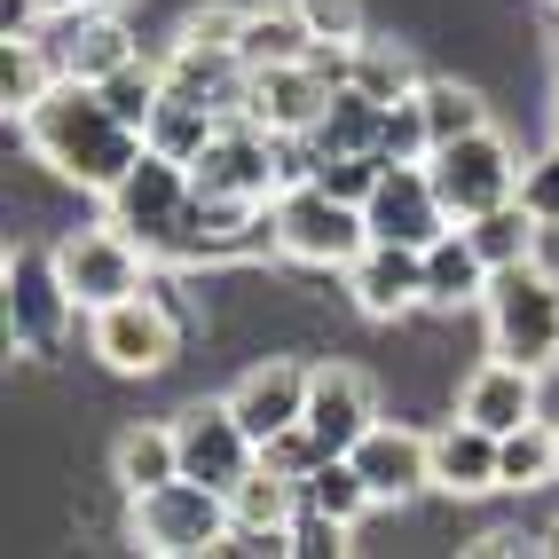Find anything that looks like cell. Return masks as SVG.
<instances>
[{
  "instance_id": "14",
  "label": "cell",
  "mask_w": 559,
  "mask_h": 559,
  "mask_svg": "<svg viewBox=\"0 0 559 559\" xmlns=\"http://www.w3.org/2000/svg\"><path fill=\"white\" fill-rule=\"evenodd\" d=\"M340 276H347L355 308H362L370 323H402L409 308H426V252H418V245H386V237H370Z\"/></svg>"
},
{
  "instance_id": "37",
  "label": "cell",
  "mask_w": 559,
  "mask_h": 559,
  "mask_svg": "<svg viewBox=\"0 0 559 559\" xmlns=\"http://www.w3.org/2000/svg\"><path fill=\"white\" fill-rule=\"evenodd\" d=\"M347 536H355V520H340V512H316V504L292 512V559H340Z\"/></svg>"
},
{
  "instance_id": "24",
  "label": "cell",
  "mask_w": 559,
  "mask_h": 559,
  "mask_svg": "<svg viewBox=\"0 0 559 559\" xmlns=\"http://www.w3.org/2000/svg\"><path fill=\"white\" fill-rule=\"evenodd\" d=\"M379 134H386V103L362 95V87L347 80V87H331L323 119H316V134H308V151H316V158H347V151H379ZM379 158H386V151H379Z\"/></svg>"
},
{
  "instance_id": "10",
  "label": "cell",
  "mask_w": 559,
  "mask_h": 559,
  "mask_svg": "<svg viewBox=\"0 0 559 559\" xmlns=\"http://www.w3.org/2000/svg\"><path fill=\"white\" fill-rule=\"evenodd\" d=\"M362 221H370V237L418 245V252H426L441 229H457L450 205H441V190H433V166H426V158H386V174H379V190H370Z\"/></svg>"
},
{
  "instance_id": "42",
  "label": "cell",
  "mask_w": 559,
  "mask_h": 559,
  "mask_svg": "<svg viewBox=\"0 0 559 559\" xmlns=\"http://www.w3.org/2000/svg\"><path fill=\"white\" fill-rule=\"evenodd\" d=\"M536 551H551V559H559V520H551V528L536 536Z\"/></svg>"
},
{
  "instance_id": "3",
  "label": "cell",
  "mask_w": 559,
  "mask_h": 559,
  "mask_svg": "<svg viewBox=\"0 0 559 559\" xmlns=\"http://www.w3.org/2000/svg\"><path fill=\"white\" fill-rule=\"evenodd\" d=\"M480 323H489V355H512L528 370H559V276L544 260L497 269L489 300H480Z\"/></svg>"
},
{
  "instance_id": "39",
  "label": "cell",
  "mask_w": 559,
  "mask_h": 559,
  "mask_svg": "<svg viewBox=\"0 0 559 559\" xmlns=\"http://www.w3.org/2000/svg\"><path fill=\"white\" fill-rule=\"evenodd\" d=\"M323 457H331V450H323V441H316L308 426H292V433H276L269 450H260V465H276L284 480H308V473H316Z\"/></svg>"
},
{
  "instance_id": "16",
  "label": "cell",
  "mask_w": 559,
  "mask_h": 559,
  "mask_svg": "<svg viewBox=\"0 0 559 559\" xmlns=\"http://www.w3.org/2000/svg\"><path fill=\"white\" fill-rule=\"evenodd\" d=\"M300 426L323 441L331 457H347L355 441L379 426V394H370V379H362L355 362H316L308 370V418Z\"/></svg>"
},
{
  "instance_id": "28",
  "label": "cell",
  "mask_w": 559,
  "mask_h": 559,
  "mask_svg": "<svg viewBox=\"0 0 559 559\" xmlns=\"http://www.w3.org/2000/svg\"><path fill=\"white\" fill-rule=\"evenodd\" d=\"M142 134H151V151L198 166L205 142L221 134V110H205V103H190V95H158V110H151V127H142Z\"/></svg>"
},
{
  "instance_id": "13",
  "label": "cell",
  "mask_w": 559,
  "mask_h": 559,
  "mask_svg": "<svg viewBox=\"0 0 559 559\" xmlns=\"http://www.w3.org/2000/svg\"><path fill=\"white\" fill-rule=\"evenodd\" d=\"M252 237H269V245H276L269 205H245V198H205V190H198L158 269H198V260H229V252H245Z\"/></svg>"
},
{
  "instance_id": "4",
  "label": "cell",
  "mask_w": 559,
  "mask_h": 559,
  "mask_svg": "<svg viewBox=\"0 0 559 559\" xmlns=\"http://www.w3.org/2000/svg\"><path fill=\"white\" fill-rule=\"evenodd\" d=\"M269 221H276V252L300 260V269H347V260L370 245L362 205L331 198L323 181H284L276 205H269Z\"/></svg>"
},
{
  "instance_id": "20",
  "label": "cell",
  "mask_w": 559,
  "mask_h": 559,
  "mask_svg": "<svg viewBox=\"0 0 559 559\" xmlns=\"http://www.w3.org/2000/svg\"><path fill=\"white\" fill-rule=\"evenodd\" d=\"M536 379H544V370L512 362V355H489V362H480L473 379H465V394H457V418L489 426V433L528 426V418H536Z\"/></svg>"
},
{
  "instance_id": "7",
  "label": "cell",
  "mask_w": 559,
  "mask_h": 559,
  "mask_svg": "<svg viewBox=\"0 0 559 559\" xmlns=\"http://www.w3.org/2000/svg\"><path fill=\"white\" fill-rule=\"evenodd\" d=\"M56 269L71 284V300H80V316H95V308H110V300H127V292L151 284V252L103 213V221H87V229H71L56 245Z\"/></svg>"
},
{
  "instance_id": "1",
  "label": "cell",
  "mask_w": 559,
  "mask_h": 559,
  "mask_svg": "<svg viewBox=\"0 0 559 559\" xmlns=\"http://www.w3.org/2000/svg\"><path fill=\"white\" fill-rule=\"evenodd\" d=\"M16 127H24V151L40 158L48 174L80 181V190H95V198H103V190H110V181H119L142 151H151V134L127 127L95 80H56V87L32 103Z\"/></svg>"
},
{
  "instance_id": "22",
  "label": "cell",
  "mask_w": 559,
  "mask_h": 559,
  "mask_svg": "<svg viewBox=\"0 0 559 559\" xmlns=\"http://www.w3.org/2000/svg\"><path fill=\"white\" fill-rule=\"evenodd\" d=\"M489 276H497V269H489L480 245L465 237V221L426 245V308H441V316H450V308H480V300H489Z\"/></svg>"
},
{
  "instance_id": "40",
  "label": "cell",
  "mask_w": 559,
  "mask_h": 559,
  "mask_svg": "<svg viewBox=\"0 0 559 559\" xmlns=\"http://www.w3.org/2000/svg\"><path fill=\"white\" fill-rule=\"evenodd\" d=\"M237 24H245V9H198V16H181L174 40L181 48H237Z\"/></svg>"
},
{
  "instance_id": "26",
  "label": "cell",
  "mask_w": 559,
  "mask_h": 559,
  "mask_svg": "<svg viewBox=\"0 0 559 559\" xmlns=\"http://www.w3.org/2000/svg\"><path fill=\"white\" fill-rule=\"evenodd\" d=\"M465 237L480 245V260H489V269H520V260H536L544 221H536L528 198H504V205H489V213H473V221H465Z\"/></svg>"
},
{
  "instance_id": "12",
  "label": "cell",
  "mask_w": 559,
  "mask_h": 559,
  "mask_svg": "<svg viewBox=\"0 0 559 559\" xmlns=\"http://www.w3.org/2000/svg\"><path fill=\"white\" fill-rule=\"evenodd\" d=\"M80 316V300H71V284L56 269V252H9V340L24 355H48L63 340V323Z\"/></svg>"
},
{
  "instance_id": "9",
  "label": "cell",
  "mask_w": 559,
  "mask_h": 559,
  "mask_svg": "<svg viewBox=\"0 0 559 559\" xmlns=\"http://www.w3.org/2000/svg\"><path fill=\"white\" fill-rule=\"evenodd\" d=\"M190 181L205 198H245V205H276L284 190V134L252 127L245 110L237 119H221V134L205 142V158L190 166Z\"/></svg>"
},
{
  "instance_id": "25",
  "label": "cell",
  "mask_w": 559,
  "mask_h": 559,
  "mask_svg": "<svg viewBox=\"0 0 559 559\" xmlns=\"http://www.w3.org/2000/svg\"><path fill=\"white\" fill-rule=\"evenodd\" d=\"M174 473H181V441H174V426H127L119 450H110V480H119L127 497L166 489Z\"/></svg>"
},
{
  "instance_id": "17",
  "label": "cell",
  "mask_w": 559,
  "mask_h": 559,
  "mask_svg": "<svg viewBox=\"0 0 559 559\" xmlns=\"http://www.w3.org/2000/svg\"><path fill=\"white\" fill-rule=\"evenodd\" d=\"M347 457L362 465V480H370V497H379V504H409V497L433 489V433H409L394 418H379Z\"/></svg>"
},
{
  "instance_id": "38",
  "label": "cell",
  "mask_w": 559,
  "mask_h": 559,
  "mask_svg": "<svg viewBox=\"0 0 559 559\" xmlns=\"http://www.w3.org/2000/svg\"><path fill=\"white\" fill-rule=\"evenodd\" d=\"M300 16L316 24V40H340V48L370 40V16H362V0H300Z\"/></svg>"
},
{
  "instance_id": "2",
  "label": "cell",
  "mask_w": 559,
  "mask_h": 559,
  "mask_svg": "<svg viewBox=\"0 0 559 559\" xmlns=\"http://www.w3.org/2000/svg\"><path fill=\"white\" fill-rule=\"evenodd\" d=\"M237 528L229 512V489H213L198 473H174L166 489H142L134 512H127V536L151 551V559H198V551H221Z\"/></svg>"
},
{
  "instance_id": "29",
  "label": "cell",
  "mask_w": 559,
  "mask_h": 559,
  "mask_svg": "<svg viewBox=\"0 0 559 559\" xmlns=\"http://www.w3.org/2000/svg\"><path fill=\"white\" fill-rule=\"evenodd\" d=\"M229 512H237V528H292V512H300V480H284L276 465H252L229 489Z\"/></svg>"
},
{
  "instance_id": "23",
  "label": "cell",
  "mask_w": 559,
  "mask_h": 559,
  "mask_svg": "<svg viewBox=\"0 0 559 559\" xmlns=\"http://www.w3.org/2000/svg\"><path fill=\"white\" fill-rule=\"evenodd\" d=\"M308 48H316V24L300 16V0H260V9H245V24H237V56H245V71L308 63Z\"/></svg>"
},
{
  "instance_id": "18",
  "label": "cell",
  "mask_w": 559,
  "mask_h": 559,
  "mask_svg": "<svg viewBox=\"0 0 559 559\" xmlns=\"http://www.w3.org/2000/svg\"><path fill=\"white\" fill-rule=\"evenodd\" d=\"M308 370L316 362H292V355H269V362H252L245 379L229 386V402H237V418H245V433L269 450L276 433H292L308 418Z\"/></svg>"
},
{
  "instance_id": "6",
  "label": "cell",
  "mask_w": 559,
  "mask_h": 559,
  "mask_svg": "<svg viewBox=\"0 0 559 559\" xmlns=\"http://www.w3.org/2000/svg\"><path fill=\"white\" fill-rule=\"evenodd\" d=\"M87 347H95L103 370H119V379H158L174 362V347H181V323L166 316L158 292L142 284V292H127V300L87 316Z\"/></svg>"
},
{
  "instance_id": "27",
  "label": "cell",
  "mask_w": 559,
  "mask_h": 559,
  "mask_svg": "<svg viewBox=\"0 0 559 559\" xmlns=\"http://www.w3.org/2000/svg\"><path fill=\"white\" fill-rule=\"evenodd\" d=\"M497 473H504V489H544V480H559V426L528 418V426H512L497 433Z\"/></svg>"
},
{
  "instance_id": "8",
  "label": "cell",
  "mask_w": 559,
  "mask_h": 559,
  "mask_svg": "<svg viewBox=\"0 0 559 559\" xmlns=\"http://www.w3.org/2000/svg\"><path fill=\"white\" fill-rule=\"evenodd\" d=\"M426 166H433V190H441V205H450V221H473V213L520 198V174H528V166H520V151H512L497 127L441 142Z\"/></svg>"
},
{
  "instance_id": "5",
  "label": "cell",
  "mask_w": 559,
  "mask_h": 559,
  "mask_svg": "<svg viewBox=\"0 0 559 559\" xmlns=\"http://www.w3.org/2000/svg\"><path fill=\"white\" fill-rule=\"evenodd\" d=\"M190 198H198L190 166L166 158V151H142V158L103 190V213L119 221V229L151 252V260H166V245H174V229H181V213H190Z\"/></svg>"
},
{
  "instance_id": "30",
  "label": "cell",
  "mask_w": 559,
  "mask_h": 559,
  "mask_svg": "<svg viewBox=\"0 0 559 559\" xmlns=\"http://www.w3.org/2000/svg\"><path fill=\"white\" fill-rule=\"evenodd\" d=\"M56 87V56L48 40H9L0 48V103H9V119H24L32 103Z\"/></svg>"
},
{
  "instance_id": "31",
  "label": "cell",
  "mask_w": 559,
  "mask_h": 559,
  "mask_svg": "<svg viewBox=\"0 0 559 559\" xmlns=\"http://www.w3.org/2000/svg\"><path fill=\"white\" fill-rule=\"evenodd\" d=\"M300 504H316V512H340V520H362L370 504V480H362V465L355 457H323L308 480H300Z\"/></svg>"
},
{
  "instance_id": "15",
  "label": "cell",
  "mask_w": 559,
  "mask_h": 559,
  "mask_svg": "<svg viewBox=\"0 0 559 559\" xmlns=\"http://www.w3.org/2000/svg\"><path fill=\"white\" fill-rule=\"evenodd\" d=\"M48 56H56V80H110L119 63H134L142 48H134V32L119 24V9H63V16H48Z\"/></svg>"
},
{
  "instance_id": "45",
  "label": "cell",
  "mask_w": 559,
  "mask_h": 559,
  "mask_svg": "<svg viewBox=\"0 0 559 559\" xmlns=\"http://www.w3.org/2000/svg\"><path fill=\"white\" fill-rule=\"evenodd\" d=\"M551 9H559V0H551Z\"/></svg>"
},
{
  "instance_id": "41",
  "label": "cell",
  "mask_w": 559,
  "mask_h": 559,
  "mask_svg": "<svg viewBox=\"0 0 559 559\" xmlns=\"http://www.w3.org/2000/svg\"><path fill=\"white\" fill-rule=\"evenodd\" d=\"M520 198L536 205V221H544V229H559V151H544L528 174H520Z\"/></svg>"
},
{
  "instance_id": "32",
  "label": "cell",
  "mask_w": 559,
  "mask_h": 559,
  "mask_svg": "<svg viewBox=\"0 0 559 559\" xmlns=\"http://www.w3.org/2000/svg\"><path fill=\"white\" fill-rule=\"evenodd\" d=\"M355 87L362 95H379V103H402V95H418V63H409V48L394 40H355Z\"/></svg>"
},
{
  "instance_id": "44",
  "label": "cell",
  "mask_w": 559,
  "mask_h": 559,
  "mask_svg": "<svg viewBox=\"0 0 559 559\" xmlns=\"http://www.w3.org/2000/svg\"><path fill=\"white\" fill-rule=\"evenodd\" d=\"M95 9H127V0H95Z\"/></svg>"
},
{
  "instance_id": "19",
  "label": "cell",
  "mask_w": 559,
  "mask_h": 559,
  "mask_svg": "<svg viewBox=\"0 0 559 559\" xmlns=\"http://www.w3.org/2000/svg\"><path fill=\"white\" fill-rule=\"evenodd\" d=\"M323 103H331V80L316 63H269V71H252V87H245V119L269 127V134H316Z\"/></svg>"
},
{
  "instance_id": "11",
  "label": "cell",
  "mask_w": 559,
  "mask_h": 559,
  "mask_svg": "<svg viewBox=\"0 0 559 559\" xmlns=\"http://www.w3.org/2000/svg\"><path fill=\"white\" fill-rule=\"evenodd\" d=\"M174 441H181V473L213 480V489H237V480L260 465V441L245 433V418H237L229 394H221V402H190L174 418Z\"/></svg>"
},
{
  "instance_id": "33",
  "label": "cell",
  "mask_w": 559,
  "mask_h": 559,
  "mask_svg": "<svg viewBox=\"0 0 559 559\" xmlns=\"http://www.w3.org/2000/svg\"><path fill=\"white\" fill-rule=\"evenodd\" d=\"M418 95H426V127H433V151H441V142H457V134H480V127H489V103H480L473 87H457V80H426Z\"/></svg>"
},
{
  "instance_id": "34",
  "label": "cell",
  "mask_w": 559,
  "mask_h": 559,
  "mask_svg": "<svg viewBox=\"0 0 559 559\" xmlns=\"http://www.w3.org/2000/svg\"><path fill=\"white\" fill-rule=\"evenodd\" d=\"M103 95H110V110H119L127 127H151V110H158V95H166V71L134 56V63H119V71L103 80Z\"/></svg>"
},
{
  "instance_id": "43",
  "label": "cell",
  "mask_w": 559,
  "mask_h": 559,
  "mask_svg": "<svg viewBox=\"0 0 559 559\" xmlns=\"http://www.w3.org/2000/svg\"><path fill=\"white\" fill-rule=\"evenodd\" d=\"M551 151H559V103H551Z\"/></svg>"
},
{
  "instance_id": "21",
  "label": "cell",
  "mask_w": 559,
  "mask_h": 559,
  "mask_svg": "<svg viewBox=\"0 0 559 559\" xmlns=\"http://www.w3.org/2000/svg\"><path fill=\"white\" fill-rule=\"evenodd\" d=\"M433 489L441 497H489L504 489V473H497V433L489 426H473V418H450L433 433Z\"/></svg>"
},
{
  "instance_id": "36",
  "label": "cell",
  "mask_w": 559,
  "mask_h": 559,
  "mask_svg": "<svg viewBox=\"0 0 559 559\" xmlns=\"http://www.w3.org/2000/svg\"><path fill=\"white\" fill-rule=\"evenodd\" d=\"M386 158H433V127H426V95H402L386 103V134H379Z\"/></svg>"
},
{
  "instance_id": "35",
  "label": "cell",
  "mask_w": 559,
  "mask_h": 559,
  "mask_svg": "<svg viewBox=\"0 0 559 559\" xmlns=\"http://www.w3.org/2000/svg\"><path fill=\"white\" fill-rule=\"evenodd\" d=\"M379 174H386V158H379V151H347V158H316V174H308V181H323V190H331V198H347V205H370Z\"/></svg>"
}]
</instances>
